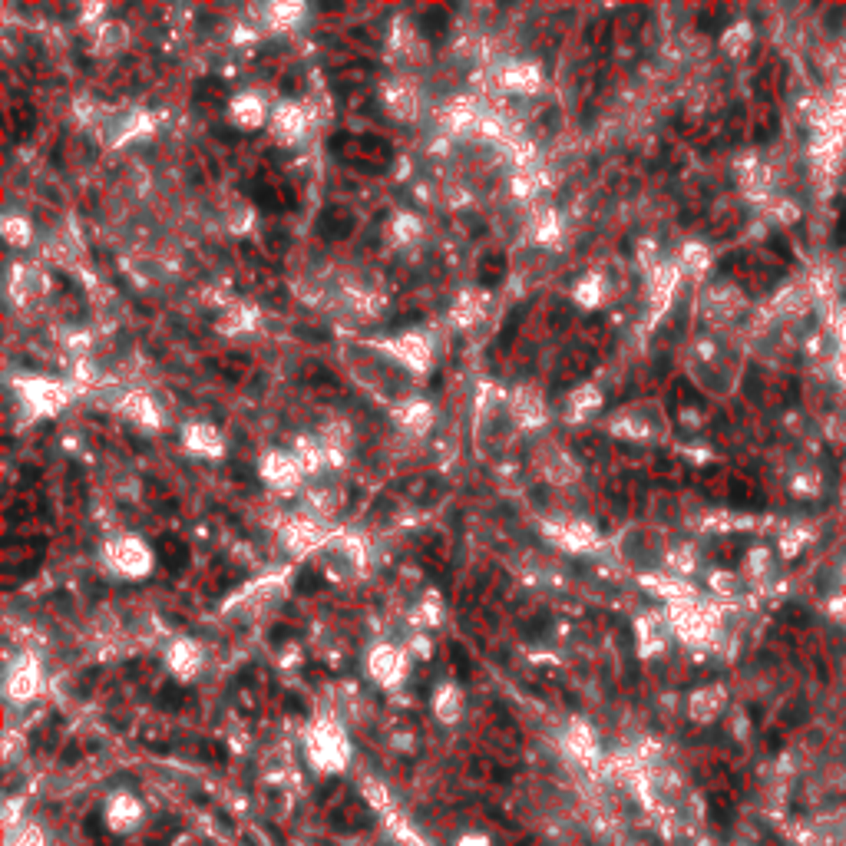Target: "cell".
<instances>
[{
  "mask_svg": "<svg viewBox=\"0 0 846 846\" xmlns=\"http://www.w3.org/2000/svg\"><path fill=\"white\" fill-rule=\"evenodd\" d=\"M308 757H311V764H315L317 771L338 773L351 760V744H347V737H344V731L338 724L321 720L308 734Z\"/></svg>",
  "mask_w": 846,
  "mask_h": 846,
  "instance_id": "obj_4",
  "label": "cell"
},
{
  "mask_svg": "<svg viewBox=\"0 0 846 846\" xmlns=\"http://www.w3.org/2000/svg\"><path fill=\"white\" fill-rule=\"evenodd\" d=\"M10 846H47V843H43V836H40L37 830H24Z\"/></svg>",
  "mask_w": 846,
  "mask_h": 846,
  "instance_id": "obj_51",
  "label": "cell"
},
{
  "mask_svg": "<svg viewBox=\"0 0 846 846\" xmlns=\"http://www.w3.org/2000/svg\"><path fill=\"white\" fill-rule=\"evenodd\" d=\"M119 410H123L133 423H142V427H159V423H163L159 407L152 404V397H146V393H126V397L119 400Z\"/></svg>",
  "mask_w": 846,
  "mask_h": 846,
  "instance_id": "obj_27",
  "label": "cell"
},
{
  "mask_svg": "<svg viewBox=\"0 0 846 846\" xmlns=\"http://www.w3.org/2000/svg\"><path fill=\"white\" fill-rule=\"evenodd\" d=\"M258 473H262L265 486H271L275 493H285V496L298 493V486L304 480V469L298 463V456L285 453V450H268L262 456V463H258Z\"/></svg>",
  "mask_w": 846,
  "mask_h": 846,
  "instance_id": "obj_7",
  "label": "cell"
},
{
  "mask_svg": "<svg viewBox=\"0 0 846 846\" xmlns=\"http://www.w3.org/2000/svg\"><path fill=\"white\" fill-rule=\"evenodd\" d=\"M773 572H777V556H773L771 549H764V545H757V549H750L744 559V582H750V585H764V582L773 579Z\"/></svg>",
  "mask_w": 846,
  "mask_h": 846,
  "instance_id": "obj_28",
  "label": "cell"
},
{
  "mask_svg": "<svg viewBox=\"0 0 846 846\" xmlns=\"http://www.w3.org/2000/svg\"><path fill=\"white\" fill-rule=\"evenodd\" d=\"M384 351L391 354L397 364L414 370V374H427L430 364H433V344H430V338L417 334V331H407V334L393 338V341H384Z\"/></svg>",
  "mask_w": 846,
  "mask_h": 846,
  "instance_id": "obj_8",
  "label": "cell"
},
{
  "mask_svg": "<svg viewBox=\"0 0 846 846\" xmlns=\"http://www.w3.org/2000/svg\"><path fill=\"white\" fill-rule=\"evenodd\" d=\"M268 126H271V136L281 142V146H294V142L304 139V129H308V113H304L298 103H278L275 109H271V119H268Z\"/></svg>",
  "mask_w": 846,
  "mask_h": 846,
  "instance_id": "obj_16",
  "label": "cell"
},
{
  "mask_svg": "<svg viewBox=\"0 0 846 846\" xmlns=\"http://www.w3.org/2000/svg\"><path fill=\"white\" fill-rule=\"evenodd\" d=\"M40 684H43V671H40L37 658H20L7 668L3 691L10 701H30V697L40 695Z\"/></svg>",
  "mask_w": 846,
  "mask_h": 846,
  "instance_id": "obj_15",
  "label": "cell"
},
{
  "mask_svg": "<svg viewBox=\"0 0 846 846\" xmlns=\"http://www.w3.org/2000/svg\"><path fill=\"white\" fill-rule=\"evenodd\" d=\"M308 506H311V513H317V516H331L334 513V496L328 490H311L308 493Z\"/></svg>",
  "mask_w": 846,
  "mask_h": 846,
  "instance_id": "obj_49",
  "label": "cell"
},
{
  "mask_svg": "<svg viewBox=\"0 0 846 846\" xmlns=\"http://www.w3.org/2000/svg\"><path fill=\"white\" fill-rule=\"evenodd\" d=\"M106 566L123 579H146L156 566L152 549L142 543L139 536H119L106 545Z\"/></svg>",
  "mask_w": 846,
  "mask_h": 846,
  "instance_id": "obj_6",
  "label": "cell"
},
{
  "mask_svg": "<svg viewBox=\"0 0 846 846\" xmlns=\"http://www.w3.org/2000/svg\"><path fill=\"white\" fill-rule=\"evenodd\" d=\"M642 585L651 595H658L661 602H668V605H681V602L697 598L695 585L688 579H678V575H642Z\"/></svg>",
  "mask_w": 846,
  "mask_h": 846,
  "instance_id": "obj_24",
  "label": "cell"
},
{
  "mask_svg": "<svg viewBox=\"0 0 846 846\" xmlns=\"http://www.w3.org/2000/svg\"><path fill=\"white\" fill-rule=\"evenodd\" d=\"M304 17H308V7L301 0H275V3L265 7V20L275 30H291V27L301 24Z\"/></svg>",
  "mask_w": 846,
  "mask_h": 846,
  "instance_id": "obj_29",
  "label": "cell"
},
{
  "mask_svg": "<svg viewBox=\"0 0 846 846\" xmlns=\"http://www.w3.org/2000/svg\"><path fill=\"white\" fill-rule=\"evenodd\" d=\"M790 486H794L796 496H817L823 490V476L817 473V469H800Z\"/></svg>",
  "mask_w": 846,
  "mask_h": 846,
  "instance_id": "obj_48",
  "label": "cell"
},
{
  "mask_svg": "<svg viewBox=\"0 0 846 846\" xmlns=\"http://www.w3.org/2000/svg\"><path fill=\"white\" fill-rule=\"evenodd\" d=\"M707 265H711V248H707L704 241H688L681 248V262H678L681 271H688V275H704Z\"/></svg>",
  "mask_w": 846,
  "mask_h": 846,
  "instance_id": "obj_38",
  "label": "cell"
},
{
  "mask_svg": "<svg viewBox=\"0 0 846 846\" xmlns=\"http://www.w3.org/2000/svg\"><path fill=\"white\" fill-rule=\"evenodd\" d=\"M724 704H727V691L720 684H704V688H697L695 695L688 697V714L697 724H711L724 711Z\"/></svg>",
  "mask_w": 846,
  "mask_h": 846,
  "instance_id": "obj_23",
  "label": "cell"
},
{
  "mask_svg": "<svg viewBox=\"0 0 846 846\" xmlns=\"http://www.w3.org/2000/svg\"><path fill=\"white\" fill-rule=\"evenodd\" d=\"M602 298H605V278H602V271H589L585 278H579V285H575V301L582 308H598Z\"/></svg>",
  "mask_w": 846,
  "mask_h": 846,
  "instance_id": "obj_37",
  "label": "cell"
},
{
  "mask_svg": "<svg viewBox=\"0 0 846 846\" xmlns=\"http://www.w3.org/2000/svg\"><path fill=\"white\" fill-rule=\"evenodd\" d=\"M10 291L17 294V298H30V294H40V291H47V278H43V271L33 265H17L10 275Z\"/></svg>",
  "mask_w": 846,
  "mask_h": 846,
  "instance_id": "obj_33",
  "label": "cell"
},
{
  "mask_svg": "<svg viewBox=\"0 0 846 846\" xmlns=\"http://www.w3.org/2000/svg\"><path fill=\"white\" fill-rule=\"evenodd\" d=\"M73 397V387L63 380L53 377H20L17 380V400L24 404L27 417L30 420H43V417H56Z\"/></svg>",
  "mask_w": 846,
  "mask_h": 846,
  "instance_id": "obj_3",
  "label": "cell"
},
{
  "mask_svg": "<svg viewBox=\"0 0 846 846\" xmlns=\"http://www.w3.org/2000/svg\"><path fill=\"white\" fill-rule=\"evenodd\" d=\"M225 218H228V232H248L252 228V222H255V212H252V205L248 202H232V209L225 212Z\"/></svg>",
  "mask_w": 846,
  "mask_h": 846,
  "instance_id": "obj_47",
  "label": "cell"
},
{
  "mask_svg": "<svg viewBox=\"0 0 846 846\" xmlns=\"http://www.w3.org/2000/svg\"><path fill=\"white\" fill-rule=\"evenodd\" d=\"M499 83L509 93H519V96H529V93H539L543 89V70L529 60H513V63L503 66L499 73Z\"/></svg>",
  "mask_w": 846,
  "mask_h": 846,
  "instance_id": "obj_21",
  "label": "cell"
},
{
  "mask_svg": "<svg viewBox=\"0 0 846 846\" xmlns=\"http://www.w3.org/2000/svg\"><path fill=\"white\" fill-rule=\"evenodd\" d=\"M678 281H681V268L678 265H671V262H655L651 265V271H648V301H651L655 315H665L671 308Z\"/></svg>",
  "mask_w": 846,
  "mask_h": 846,
  "instance_id": "obj_14",
  "label": "cell"
},
{
  "mask_svg": "<svg viewBox=\"0 0 846 846\" xmlns=\"http://www.w3.org/2000/svg\"><path fill=\"white\" fill-rule=\"evenodd\" d=\"M602 391L595 387V384H582V387H575V391L566 397V417L572 420V423H582V420L595 417L598 410H602Z\"/></svg>",
  "mask_w": 846,
  "mask_h": 846,
  "instance_id": "obj_25",
  "label": "cell"
},
{
  "mask_svg": "<svg viewBox=\"0 0 846 846\" xmlns=\"http://www.w3.org/2000/svg\"><path fill=\"white\" fill-rule=\"evenodd\" d=\"M255 324H258L255 308H245V304H239V308H232V311L225 315V321H222V331L235 334V331H252Z\"/></svg>",
  "mask_w": 846,
  "mask_h": 846,
  "instance_id": "obj_45",
  "label": "cell"
},
{
  "mask_svg": "<svg viewBox=\"0 0 846 846\" xmlns=\"http://www.w3.org/2000/svg\"><path fill=\"white\" fill-rule=\"evenodd\" d=\"M317 556H321V566H324V572H328L334 582L354 579V575L364 568V545H361V539L351 536V532H331L324 549H321Z\"/></svg>",
  "mask_w": 846,
  "mask_h": 846,
  "instance_id": "obj_5",
  "label": "cell"
},
{
  "mask_svg": "<svg viewBox=\"0 0 846 846\" xmlns=\"http://www.w3.org/2000/svg\"><path fill=\"white\" fill-rule=\"evenodd\" d=\"M228 116L239 129H262L265 119H271V109L265 106V100L258 93H239L235 100L228 103Z\"/></svg>",
  "mask_w": 846,
  "mask_h": 846,
  "instance_id": "obj_22",
  "label": "cell"
},
{
  "mask_svg": "<svg viewBox=\"0 0 846 846\" xmlns=\"http://www.w3.org/2000/svg\"><path fill=\"white\" fill-rule=\"evenodd\" d=\"M129 47V30L126 24H119V20H103L100 27H96V50L100 53H119Z\"/></svg>",
  "mask_w": 846,
  "mask_h": 846,
  "instance_id": "obj_34",
  "label": "cell"
},
{
  "mask_svg": "<svg viewBox=\"0 0 846 846\" xmlns=\"http://www.w3.org/2000/svg\"><path fill=\"white\" fill-rule=\"evenodd\" d=\"M328 529H321V522H315V519H288L285 526H281V545L288 549V552H294V556H311V552H321L324 549V543H328Z\"/></svg>",
  "mask_w": 846,
  "mask_h": 846,
  "instance_id": "obj_11",
  "label": "cell"
},
{
  "mask_svg": "<svg viewBox=\"0 0 846 846\" xmlns=\"http://www.w3.org/2000/svg\"><path fill=\"white\" fill-rule=\"evenodd\" d=\"M545 536L566 549V552H595L602 549V536L589 526V522H579V519H568V522H549L545 526Z\"/></svg>",
  "mask_w": 846,
  "mask_h": 846,
  "instance_id": "obj_12",
  "label": "cell"
},
{
  "mask_svg": "<svg viewBox=\"0 0 846 846\" xmlns=\"http://www.w3.org/2000/svg\"><path fill=\"white\" fill-rule=\"evenodd\" d=\"M142 817V807L139 800L133 794H116L113 800H109V807H106V823L113 826L116 833H123V830H129L133 823Z\"/></svg>",
  "mask_w": 846,
  "mask_h": 846,
  "instance_id": "obj_26",
  "label": "cell"
},
{
  "mask_svg": "<svg viewBox=\"0 0 846 846\" xmlns=\"http://www.w3.org/2000/svg\"><path fill=\"white\" fill-rule=\"evenodd\" d=\"M400 427L423 437L433 427V407L427 400H407V404H400Z\"/></svg>",
  "mask_w": 846,
  "mask_h": 846,
  "instance_id": "obj_32",
  "label": "cell"
},
{
  "mask_svg": "<svg viewBox=\"0 0 846 846\" xmlns=\"http://www.w3.org/2000/svg\"><path fill=\"white\" fill-rule=\"evenodd\" d=\"M559 232H562V225H559V215L552 209L536 212V218H532V235H536V241L552 245V241H559Z\"/></svg>",
  "mask_w": 846,
  "mask_h": 846,
  "instance_id": "obj_41",
  "label": "cell"
},
{
  "mask_svg": "<svg viewBox=\"0 0 846 846\" xmlns=\"http://www.w3.org/2000/svg\"><path fill=\"white\" fill-rule=\"evenodd\" d=\"M152 129H156V123H152V116H149V113H133V116L126 119V123H123V129H119V133H123V139H119V142L146 139Z\"/></svg>",
  "mask_w": 846,
  "mask_h": 846,
  "instance_id": "obj_46",
  "label": "cell"
},
{
  "mask_svg": "<svg viewBox=\"0 0 846 846\" xmlns=\"http://www.w3.org/2000/svg\"><path fill=\"white\" fill-rule=\"evenodd\" d=\"M668 615L661 612H644L635 621V644H638V655L651 658L658 651H665V642H668Z\"/></svg>",
  "mask_w": 846,
  "mask_h": 846,
  "instance_id": "obj_17",
  "label": "cell"
},
{
  "mask_svg": "<svg viewBox=\"0 0 846 846\" xmlns=\"http://www.w3.org/2000/svg\"><path fill=\"white\" fill-rule=\"evenodd\" d=\"M384 106H387V113L397 116V119H417V109H420L417 86H414L407 76H393L391 83L384 86Z\"/></svg>",
  "mask_w": 846,
  "mask_h": 846,
  "instance_id": "obj_19",
  "label": "cell"
},
{
  "mask_svg": "<svg viewBox=\"0 0 846 846\" xmlns=\"http://www.w3.org/2000/svg\"><path fill=\"white\" fill-rule=\"evenodd\" d=\"M608 430L621 437V440H635V443H648V440H661L665 430H668V420H665V410L655 400H638V404L625 407L619 410L615 417L608 420Z\"/></svg>",
  "mask_w": 846,
  "mask_h": 846,
  "instance_id": "obj_2",
  "label": "cell"
},
{
  "mask_svg": "<svg viewBox=\"0 0 846 846\" xmlns=\"http://www.w3.org/2000/svg\"><path fill=\"white\" fill-rule=\"evenodd\" d=\"M750 43H754V27L750 24H731L727 30H724V37H720V50L727 53V56H744V53L750 50Z\"/></svg>",
  "mask_w": 846,
  "mask_h": 846,
  "instance_id": "obj_35",
  "label": "cell"
},
{
  "mask_svg": "<svg viewBox=\"0 0 846 846\" xmlns=\"http://www.w3.org/2000/svg\"><path fill=\"white\" fill-rule=\"evenodd\" d=\"M420 232H423V225H420L417 215H410V212H400L391 225V235L397 245H410L414 239H420Z\"/></svg>",
  "mask_w": 846,
  "mask_h": 846,
  "instance_id": "obj_43",
  "label": "cell"
},
{
  "mask_svg": "<svg viewBox=\"0 0 846 846\" xmlns=\"http://www.w3.org/2000/svg\"><path fill=\"white\" fill-rule=\"evenodd\" d=\"M707 585H711V592L718 595V598H724V602H734V598L741 595V589H744V575L727 572V568H714V572L707 575Z\"/></svg>",
  "mask_w": 846,
  "mask_h": 846,
  "instance_id": "obj_36",
  "label": "cell"
},
{
  "mask_svg": "<svg viewBox=\"0 0 846 846\" xmlns=\"http://www.w3.org/2000/svg\"><path fill=\"white\" fill-rule=\"evenodd\" d=\"M741 311H744V294L734 288V285H714V288H707L704 298H701V315H704V321L707 324H714V328L731 324Z\"/></svg>",
  "mask_w": 846,
  "mask_h": 846,
  "instance_id": "obj_10",
  "label": "cell"
},
{
  "mask_svg": "<svg viewBox=\"0 0 846 846\" xmlns=\"http://www.w3.org/2000/svg\"><path fill=\"white\" fill-rule=\"evenodd\" d=\"M407 651L404 648H397V644H377V648H370V655H367V674H370V681H377L380 688H393V684H400L407 678Z\"/></svg>",
  "mask_w": 846,
  "mask_h": 846,
  "instance_id": "obj_9",
  "label": "cell"
},
{
  "mask_svg": "<svg viewBox=\"0 0 846 846\" xmlns=\"http://www.w3.org/2000/svg\"><path fill=\"white\" fill-rule=\"evenodd\" d=\"M720 619L724 612L720 605H707L701 598L681 602V605H668V625L688 644H714L720 635Z\"/></svg>",
  "mask_w": 846,
  "mask_h": 846,
  "instance_id": "obj_1",
  "label": "cell"
},
{
  "mask_svg": "<svg viewBox=\"0 0 846 846\" xmlns=\"http://www.w3.org/2000/svg\"><path fill=\"white\" fill-rule=\"evenodd\" d=\"M456 317H460V324H469V321H476L480 317V304H476V298L473 294H460V301H456Z\"/></svg>",
  "mask_w": 846,
  "mask_h": 846,
  "instance_id": "obj_50",
  "label": "cell"
},
{
  "mask_svg": "<svg viewBox=\"0 0 846 846\" xmlns=\"http://www.w3.org/2000/svg\"><path fill=\"white\" fill-rule=\"evenodd\" d=\"M291 453L298 456L304 476H308V473H317V467L324 463V446L315 443V440H298V450H291Z\"/></svg>",
  "mask_w": 846,
  "mask_h": 846,
  "instance_id": "obj_44",
  "label": "cell"
},
{
  "mask_svg": "<svg viewBox=\"0 0 846 846\" xmlns=\"http://www.w3.org/2000/svg\"><path fill=\"white\" fill-rule=\"evenodd\" d=\"M810 545V532L803 529V526H796V529H783L780 539H777V552H780L783 559H796L803 549Z\"/></svg>",
  "mask_w": 846,
  "mask_h": 846,
  "instance_id": "obj_42",
  "label": "cell"
},
{
  "mask_svg": "<svg viewBox=\"0 0 846 846\" xmlns=\"http://www.w3.org/2000/svg\"><path fill=\"white\" fill-rule=\"evenodd\" d=\"M165 665H169V671L176 674L179 681H192L202 671L205 655H202V648H199V642L176 638V642L169 644V651H165Z\"/></svg>",
  "mask_w": 846,
  "mask_h": 846,
  "instance_id": "obj_18",
  "label": "cell"
},
{
  "mask_svg": "<svg viewBox=\"0 0 846 846\" xmlns=\"http://www.w3.org/2000/svg\"><path fill=\"white\" fill-rule=\"evenodd\" d=\"M566 747L579 760H595V757H598V741H595L592 727H589V724H582V720H575V724L566 731Z\"/></svg>",
  "mask_w": 846,
  "mask_h": 846,
  "instance_id": "obj_31",
  "label": "cell"
},
{
  "mask_svg": "<svg viewBox=\"0 0 846 846\" xmlns=\"http://www.w3.org/2000/svg\"><path fill=\"white\" fill-rule=\"evenodd\" d=\"M433 714L443 724H456L460 714H463V695L456 684H440L437 695H433Z\"/></svg>",
  "mask_w": 846,
  "mask_h": 846,
  "instance_id": "obj_30",
  "label": "cell"
},
{
  "mask_svg": "<svg viewBox=\"0 0 846 846\" xmlns=\"http://www.w3.org/2000/svg\"><path fill=\"white\" fill-rule=\"evenodd\" d=\"M456 846H486V840H483V836H476V833H467Z\"/></svg>",
  "mask_w": 846,
  "mask_h": 846,
  "instance_id": "obj_52",
  "label": "cell"
},
{
  "mask_svg": "<svg viewBox=\"0 0 846 846\" xmlns=\"http://www.w3.org/2000/svg\"><path fill=\"white\" fill-rule=\"evenodd\" d=\"M0 232H3V239L10 241V245H17V248H24V245H30L33 241V225L27 222V215H3V222H0Z\"/></svg>",
  "mask_w": 846,
  "mask_h": 846,
  "instance_id": "obj_39",
  "label": "cell"
},
{
  "mask_svg": "<svg viewBox=\"0 0 846 846\" xmlns=\"http://www.w3.org/2000/svg\"><path fill=\"white\" fill-rule=\"evenodd\" d=\"M509 417L516 420L522 430H539L549 420V407L545 397L529 384H519L516 391L509 393Z\"/></svg>",
  "mask_w": 846,
  "mask_h": 846,
  "instance_id": "obj_13",
  "label": "cell"
},
{
  "mask_svg": "<svg viewBox=\"0 0 846 846\" xmlns=\"http://www.w3.org/2000/svg\"><path fill=\"white\" fill-rule=\"evenodd\" d=\"M182 446H186L192 456H222L225 453L222 433H218L212 423H202V420L186 423V430H182Z\"/></svg>",
  "mask_w": 846,
  "mask_h": 846,
  "instance_id": "obj_20",
  "label": "cell"
},
{
  "mask_svg": "<svg viewBox=\"0 0 846 846\" xmlns=\"http://www.w3.org/2000/svg\"><path fill=\"white\" fill-rule=\"evenodd\" d=\"M543 473L549 476L552 483H572L575 480V473H579V467L568 460L562 450H552V453L543 460Z\"/></svg>",
  "mask_w": 846,
  "mask_h": 846,
  "instance_id": "obj_40",
  "label": "cell"
}]
</instances>
